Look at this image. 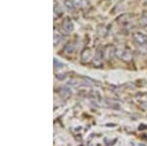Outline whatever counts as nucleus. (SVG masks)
<instances>
[{"label": "nucleus", "mask_w": 147, "mask_h": 146, "mask_svg": "<svg viewBox=\"0 0 147 146\" xmlns=\"http://www.w3.org/2000/svg\"><path fill=\"white\" fill-rule=\"evenodd\" d=\"M74 29H75V25H74V23L69 18H67L62 24L63 32H65V34H71V32L74 30Z\"/></svg>", "instance_id": "1"}, {"label": "nucleus", "mask_w": 147, "mask_h": 146, "mask_svg": "<svg viewBox=\"0 0 147 146\" xmlns=\"http://www.w3.org/2000/svg\"><path fill=\"white\" fill-rule=\"evenodd\" d=\"M134 38L136 43L140 44V45H144L147 42V34L140 32H137L134 34Z\"/></svg>", "instance_id": "2"}, {"label": "nucleus", "mask_w": 147, "mask_h": 146, "mask_svg": "<svg viewBox=\"0 0 147 146\" xmlns=\"http://www.w3.org/2000/svg\"><path fill=\"white\" fill-rule=\"evenodd\" d=\"M80 57H82V60L86 62V61H89L92 57V53H91V50L89 48H84L82 50V54H80Z\"/></svg>", "instance_id": "3"}, {"label": "nucleus", "mask_w": 147, "mask_h": 146, "mask_svg": "<svg viewBox=\"0 0 147 146\" xmlns=\"http://www.w3.org/2000/svg\"><path fill=\"white\" fill-rule=\"evenodd\" d=\"M73 3H74V6L76 8H80V9H84V8H86L87 7V2L86 0H72Z\"/></svg>", "instance_id": "4"}, {"label": "nucleus", "mask_w": 147, "mask_h": 146, "mask_svg": "<svg viewBox=\"0 0 147 146\" xmlns=\"http://www.w3.org/2000/svg\"><path fill=\"white\" fill-rule=\"evenodd\" d=\"M102 59H103V53L101 51H97L95 53V57H94V64L96 66L100 65L102 63Z\"/></svg>", "instance_id": "5"}, {"label": "nucleus", "mask_w": 147, "mask_h": 146, "mask_svg": "<svg viewBox=\"0 0 147 146\" xmlns=\"http://www.w3.org/2000/svg\"><path fill=\"white\" fill-rule=\"evenodd\" d=\"M62 14V10L60 9V5H59V3L56 1L54 2V19L58 18L59 15H61Z\"/></svg>", "instance_id": "6"}, {"label": "nucleus", "mask_w": 147, "mask_h": 146, "mask_svg": "<svg viewBox=\"0 0 147 146\" xmlns=\"http://www.w3.org/2000/svg\"><path fill=\"white\" fill-rule=\"evenodd\" d=\"M64 6H65V8L67 9L68 11H73L74 9L76 8V7L74 6L72 0H64Z\"/></svg>", "instance_id": "7"}, {"label": "nucleus", "mask_w": 147, "mask_h": 146, "mask_svg": "<svg viewBox=\"0 0 147 146\" xmlns=\"http://www.w3.org/2000/svg\"><path fill=\"white\" fill-rule=\"evenodd\" d=\"M121 57H122L125 61H129V60H130V59H131L132 54H131V52H130L129 50H125L124 52L122 53V56H121Z\"/></svg>", "instance_id": "8"}, {"label": "nucleus", "mask_w": 147, "mask_h": 146, "mask_svg": "<svg viewBox=\"0 0 147 146\" xmlns=\"http://www.w3.org/2000/svg\"><path fill=\"white\" fill-rule=\"evenodd\" d=\"M65 52L67 54H73L74 52H75V45H74L73 43H69L67 44V46L65 47Z\"/></svg>", "instance_id": "9"}, {"label": "nucleus", "mask_w": 147, "mask_h": 146, "mask_svg": "<svg viewBox=\"0 0 147 146\" xmlns=\"http://www.w3.org/2000/svg\"><path fill=\"white\" fill-rule=\"evenodd\" d=\"M61 39H62V36H61V34H59L58 32H54V45H57V44H59V42L61 41Z\"/></svg>", "instance_id": "10"}, {"label": "nucleus", "mask_w": 147, "mask_h": 146, "mask_svg": "<svg viewBox=\"0 0 147 146\" xmlns=\"http://www.w3.org/2000/svg\"><path fill=\"white\" fill-rule=\"evenodd\" d=\"M142 23L147 25V13H145L143 16H142Z\"/></svg>", "instance_id": "11"}, {"label": "nucleus", "mask_w": 147, "mask_h": 146, "mask_svg": "<svg viewBox=\"0 0 147 146\" xmlns=\"http://www.w3.org/2000/svg\"><path fill=\"white\" fill-rule=\"evenodd\" d=\"M145 4H146V5H147V0H146V1H145Z\"/></svg>", "instance_id": "12"}]
</instances>
